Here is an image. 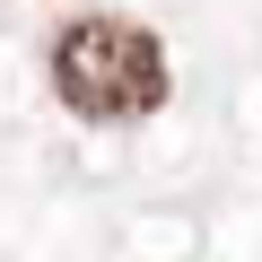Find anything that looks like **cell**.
<instances>
[{"label":"cell","instance_id":"6da1fadb","mask_svg":"<svg viewBox=\"0 0 262 262\" xmlns=\"http://www.w3.org/2000/svg\"><path fill=\"white\" fill-rule=\"evenodd\" d=\"M53 70V96L79 114V122H140L166 105V44L140 27V18H114V9H88L53 35L44 53Z\"/></svg>","mask_w":262,"mask_h":262}]
</instances>
